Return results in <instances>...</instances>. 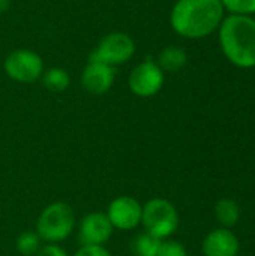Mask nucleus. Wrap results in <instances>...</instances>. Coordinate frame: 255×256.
Listing matches in <instances>:
<instances>
[{
  "label": "nucleus",
  "instance_id": "nucleus-4",
  "mask_svg": "<svg viewBox=\"0 0 255 256\" xmlns=\"http://www.w3.org/2000/svg\"><path fill=\"white\" fill-rule=\"evenodd\" d=\"M141 224L147 232L164 240L177 231L179 213L168 200L153 198L143 206Z\"/></svg>",
  "mask_w": 255,
  "mask_h": 256
},
{
  "label": "nucleus",
  "instance_id": "nucleus-7",
  "mask_svg": "<svg viewBox=\"0 0 255 256\" xmlns=\"http://www.w3.org/2000/svg\"><path fill=\"white\" fill-rule=\"evenodd\" d=\"M164 80V70L158 66L156 62L147 58L134 68V70L129 75L128 86L135 96L152 98L161 92Z\"/></svg>",
  "mask_w": 255,
  "mask_h": 256
},
{
  "label": "nucleus",
  "instance_id": "nucleus-21",
  "mask_svg": "<svg viewBox=\"0 0 255 256\" xmlns=\"http://www.w3.org/2000/svg\"><path fill=\"white\" fill-rule=\"evenodd\" d=\"M9 4H11V0H0V14L6 12L9 9Z\"/></svg>",
  "mask_w": 255,
  "mask_h": 256
},
{
  "label": "nucleus",
  "instance_id": "nucleus-18",
  "mask_svg": "<svg viewBox=\"0 0 255 256\" xmlns=\"http://www.w3.org/2000/svg\"><path fill=\"white\" fill-rule=\"evenodd\" d=\"M158 256H188V252L185 249V246L179 242L174 240H167L161 243Z\"/></svg>",
  "mask_w": 255,
  "mask_h": 256
},
{
  "label": "nucleus",
  "instance_id": "nucleus-15",
  "mask_svg": "<svg viewBox=\"0 0 255 256\" xmlns=\"http://www.w3.org/2000/svg\"><path fill=\"white\" fill-rule=\"evenodd\" d=\"M42 81H44V86L48 90L56 92V93L65 92L71 84L69 74L62 68H51V69L45 70Z\"/></svg>",
  "mask_w": 255,
  "mask_h": 256
},
{
  "label": "nucleus",
  "instance_id": "nucleus-5",
  "mask_svg": "<svg viewBox=\"0 0 255 256\" xmlns=\"http://www.w3.org/2000/svg\"><path fill=\"white\" fill-rule=\"evenodd\" d=\"M134 52H135V44L132 38L122 32H113L105 34L99 40L96 48L89 56V62L117 66L129 62Z\"/></svg>",
  "mask_w": 255,
  "mask_h": 256
},
{
  "label": "nucleus",
  "instance_id": "nucleus-14",
  "mask_svg": "<svg viewBox=\"0 0 255 256\" xmlns=\"http://www.w3.org/2000/svg\"><path fill=\"white\" fill-rule=\"evenodd\" d=\"M162 240L144 231L131 240V250L134 256H158Z\"/></svg>",
  "mask_w": 255,
  "mask_h": 256
},
{
  "label": "nucleus",
  "instance_id": "nucleus-11",
  "mask_svg": "<svg viewBox=\"0 0 255 256\" xmlns=\"http://www.w3.org/2000/svg\"><path fill=\"white\" fill-rule=\"evenodd\" d=\"M239 249V238L227 228L213 230L203 242L204 256H237Z\"/></svg>",
  "mask_w": 255,
  "mask_h": 256
},
{
  "label": "nucleus",
  "instance_id": "nucleus-6",
  "mask_svg": "<svg viewBox=\"0 0 255 256\" xmlns=\"http://www.w3.org/2000/svg\"><path fill=\"white\" fill-rule=\"evenodd\" d=\"M6 75L18 82H35L44 74L42 58L30 50H15L5 58Z\"/></svg>",
  "mask_w": 255,
  "mask_h": 256
},
{
  "label": "nucleus",
  "instance_id": "nucleus-20",
  "mask_svg": "<svg viewBox=\"0 0 255 256\" xmlns=\"http://www.w3.org/2000/svg\"><path fill=\"white\" fill-rule=\"evenodd\" d=\"M38 256H68L66 250L62 249L60 246H57L56 243H48L45 246H42L38 250Z\"/></svg>",
  "mask_w": 255,
  "mask_h": 256
},
{
  "label": "nucleus",
  "instance_id": "nucleus-19",
  "mask_svg": "<svg viewBox=\"0 0 255 256\" xmlns=\"http://www.w3.org/2000/svg\"><path fill=\"white\" fill-rule=\"evenodd\" d=\"M74 256H111L104 246H81Z\"/></svg>",
  "mask_w": 255,
  "mask_h": 256
},
{
  "label": "nucleus",
  "instance_id": "nucleus-17",
  "mask_svg": "<svg viewBox=\"0 0 255 256\" xmlns=\"http://www.w3.org/2000/svg\"><path fill=\"white\" fill-rule=\"evenodd\" d=\"M225 10L237 15H254L255 0H221Z\"/></svg>",
  "mask_w": 255,
  "mask_h": 256
},
{
  "label": "nucleus",
  "instance_id": "nucleus-2",
  "mask_svg": "<svg viewBox=\"0 0 255 256\" xmlns=\"http://www.w3.org/2000/svg\"><path fill=\"white\" fill-rule=\"evenodd\" d=\"M218 39L224 56L237 68H255V18L230 14L224 16Z\"/></svg>",
  "mask_w": 255,
  "mask_h": 256
},
{
  "label": "nucleus",
  "instance_id": "nucleus-12",
  "mask_svg": "<svg viewBox=\"0 0 255 256\" xmlns=\"http://www.w3.org/2000/svg\"><path fill=\"white\" fill-rule=\"evenodd\" d=\"M186 62H188L186 51L179 46L170 45V46H165L159 52L156 63L165 72H179L180 69L185 68Z\"/></svg>",
  "mask_w": 255,
  "mask_h": 256
},
{
  "label": "nucleus",
  "instance_id": "nucleus-8",
  "mask_svg": "<svg viewBox=\"0 0 255 256\" xmlns=\"http://www.w3.org/2000/svg\"><path fill=\"white\" fill-rule=\"evenodd\" d=\"M105 214L113 228L131 231L141 224L143 206L132 196H117L110 202Z\"/></svg>",
  "mask_w": 255,
  "mask_h": 256
},
{
  "label": "nucleus",
  "instance_id": "nucleus-1",
  "mask_svg": "<svg viewBox=\"0 0 255 256\" xmlns=\"http://www.w3.org/2000/svg\"><path fill=\"white\" fill-rule=\"evenodd\" d=\"M224 12L221 0H177L170 14V24L182 38L203 39L219 28Z\"/></svg>",
  "mask_w": 255,
  "mask_h": 256
},
{
  "label": "nucleus",
  "instance_id": "nucleus-3",
  "mask_svg": "<svg viewBox=\"0 0 255 256\" xmlns=\"http://www.w3.org/2000/svg\"><path fill=\"white\" fill-rule=\"evenodd\" d=\"M75 226V213L72 207L66 202H53L47 206L38 222L36 234L41 242L45 243H59L66 240Z\"/></svg>",
  "mask_w": 255,
  "mask_h": 256
},
{
  "label": "nucleus",
  "instance_id": "nucleus-13",
  "mask_svg": "<svg viewBox=\"0 0 255 256\" xmlns=\"http://www.w3.org/2000/svg\"><path fill=\"white\" fill-rule=\"evenodd\" d=\"M215 216L222 228L230 230L237 225L240 219V208L236 201L230 198H222L215 206Z\"/></svg>",
  "mask_w": 255,
  "mask_h": 256
},
{
  "label": "nucleus",
  "instance_id": "nucleus-9",
  "mask_svg": "<svg viewBox=\"0 0 255 256\" xmlns=\"http://www.w3.org/2000/svg\"><path fill=\"white\" fill-rule=\"evenodd\" d=\"M113 234V225L105 213L93 212L83 218L80 224L81 246H104Z\"/></svg>",
  "mask_w": 255,
  "mask_h": 256
},
{
  "label": "nucleus",
  "instance_id": "nucleus-10",
  "mask_svg": "<svg viewBox=\"0 0 255 256\" xmlns=\"http://www.w3.org/2000/svg\"><path fill=\"white\" fill-rule=\"evenodd\" d=\"M116 80V68L98 63V62H89L81 74V86L83 88L90 94H104L107 93Z\"/></svg>",
  "mask_w": 255,
  "mask_h": 256
},
{
  "label": "nucleus",
  "instance_id": "nucleus-16",
  "mask_svg": "<svg viewBox=\"0 0 255 256\" xmlns=\"http://www.w3.org/2000/svg\"><path fill=\"white\" fill-rule=\"evenodd\" d=\"M17 250L23 256H33L41 249V238L33 231L21 232L17 238Z\"/></svg>",
  "mask_w": 255,
  "mask_h": 256
}]
</instances>
